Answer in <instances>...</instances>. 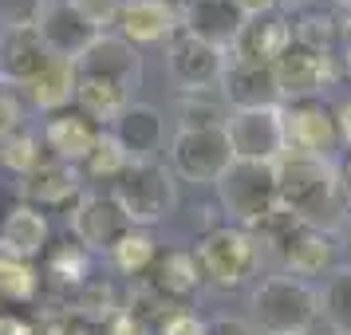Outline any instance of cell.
<instances>
[{
	"label": "cell",
	"instance_id": "obj_48",
	"mask_svg": "<svg viewBox=\"0 0 351 335\" xmlns=\"http://www.w3.org/2000/svg\"><path fill=\"white\" fill-rule=\"evenodd\" d=\"M339 60H343V71L351 75V36L343 40V55H339Z\"/></svg>",
	"mask_w": 351,
	"mask_h": 335
},
{
	"label": "cell",
	"instance_id": "obj_19",
	"mask_svg": "<svg viewBox=\"0 0 351 335\" xmlns=\"http://www.w3.org/2000/svg\"><path fill=\"white\" fill-rule=\"evenodd\" d=\"M288 48H292V20L285 12H265V16H253L241 24L237 40H233V48L225 51V55L272 67Z\"/></svg>",
	"mask_w": 351,
	"mask_h": 335
},
{
	"label": "cell",
	"instance_id": "obj_1",
	"mask_svg": "<svg viewBox=\"0 0 351 335\" xmlns=\"http://www.w3.org/2000/svg\"><path fill=\"white\" fill-rule=\"evenodd\" d=\"M276 201L296 213L304 225H316L335 233L339 221L348 217V206L339 197V182H335V166L328 158H300V154H285L276 162Z\"/></svg>",
	"mask_w": 351,
	"mask_h": 335
},
{
	"label": "cell",
	"instance_id": "obj_25",
	"mask_svg": "<svg viewBox=\"0 0 351 335\" xmlns=\"http://www.w3.org/2000/svg\"><path fill=\"white\" fill-rule=\"evenodd\" d=\"M75 87H80L75 60H60V55H51L48 67H44L24 91H28V99H32L36 111L60 114V111H67V107H75Z\"/></svg>",
	"mask_w": 351,
	"mask_h": 335
},
{
	"label": "cell",
	"instance_id": "obj_32",
	"mask_svg": "<svg viewBox=\"0 0 351 335\" xmlns=\"http://www.w3.org/2000/svg\"><path fill=\"white\" fill-rule=\"evenodd\" d=\"M127 166H130L127 150L111 138V130H103L99 142H95V150L80 162V174H83V182H107V186H114Z\"/></svg>",
	"mask_w": 351,
	"mask_h": 335
},
{
	"label": "cell",
	"instance_id": "obj_4",
	"mask_svg": "<svg viewBox=\"0 0 351 335\" xmlns=\"http://www.w3.org/2000/svg\"><path fill=\"white\" fill-rule=\"evenodd\" d=\"M111 197L134 229H150V225L166 221V217L174 213L178 177H174V170L158 158L130 162L127 170L119 174V182L111 186Z\"/></svg>",
	"mask_w": 351,
	"mask_h": 335
},
{
	"label": "cell",
	"instance_id": "obj_35",
	"mask_svg": "<svg viewBox=\"0 0 351 335\" xmlns=\"http://www.w3.org/2000/svg\"><path fill=\"white\" fill-rule=\"evenodd\" d=\"M225 119L229 111L206 95H186L178 103V130H217L225 127Z\"/></svg>",
	"mask_w": 351,
	"mask_h": 335
},
{
	"label": "cell",
	"instance_id": "obj_20",
	"mask_svg": "<svg viewBox=\"0 0 351 335\" xmlns=\"http://www.w3.org/2000/svg\"><path fill=\"white\" fill-rule=\"evenodd\" d=\"M99 134H103V127L99 123H91L83 111H75V107H67V111L60 114H48V123H44V150H51V158L56 162H67V166H80L91 150H95Z\"/></svg>",
	"mask_w": 351,
	"mask_h": 335
},
{
	"label": "cell",
	"instance_id": "obj_46",
	"mask_svg": "<svg viewBox=\"0 0 351 335\" xmlns=\"http://www.w3.org/2000/svg\"><path fill=\"white\" fill-rule=\"evenodd\" d=\"M332 237L339 240V245H343V253L351 256V217H343V221H339V229H335Z\"/></svg>",
	"mask_w": 351,
	"mask_h": 335
},
{
	"label": "cell",
	"instance_id": "obj_29",
	"mask_svg": "<svg viewBox=\"0 0 351 335\" xmlns=\"http://www.w3.org/2000/svg\"><path fill=\"white\" fill-rule=\"evenodd\" d=\"M130 103V95L123 87H114V83H103V79H80L75 87V111H83L91 123L107 130L123 114V107Z\"/></svg>",
	"mask_w": 351,
	"mask_h": 335
},
{
	"label": "cell",
	"instance_id": "obj_38",
	"mask_svg": "<svg viewBox=\"0 0 351 335\" xmlns=\"http://www.w3.org/2000/svg\"><path fill=\"white\" fill-rule=\"evenodd\" d=\"M154 335H206V319L193 316L190 308H174L154 323Z\"/></svg>",
	"mask_w": 351,
	"mask_h": 335
},
{
	"label": "cell",
	"instance_id": "obj_18",
	"mask_svg": "<svg viewBox=\"0 0 351 335\" xmlns=\"http://www.w3.org/2000/svg\"><path fill=\"white\" fill-rule=\"evenodd\" d=\"M107 130H111L114 142L127 150L130 162L158 158L162 142H166V119H162V111L150 107V103H134V99L123 107V114Z\"/></svg>",
	"mask_w": 351,
	"mask_h": 335
},
{
	"label": "cell",
	"instance_id": "obj_9",
	"mask_svg": "<svg viewBox=\"0 0 351 335\" xmlns=\"http://www.w3.org/2000/svg\"><path fill=\"white\" fill-rule=\"evenodd\" d=\"M276 75V91H280V107L285 103H304V99H319L335 83V55L332 51H312V48H292L272 64Z\"/></svg>",
	"mask_w": 351,
	"mask_h": 335
},
{
	"label": "cell",
	"instance_id": "obj_30",
	"mask_svg": "<svg viewBox=\"0 0 351 335\" xmlns=\"http://www.w3.org/2000/svg\"><path fill=\"white\" fill-rule=\"evenodd\" d=\"M71 312L75 316H87V319H99V323H107V319L114 316V312H123L127 303H123V296H119V284H114L111 276H87L75 292H71Z\"/></svg>",
	"mask_w": 351,
	"mask_h": 335
},
{
	"label": "cell",
	"instance_id": "obj_47",
	"mask_svg": "<svg viewBox=\"0 0 351 335\" xmlns=\"http://www.w3.org/2000/svg\"><path fill=\"white\" fill-rule=\"evenodd\" d=\"M332 16H335V24L348 28V36H351V0H339V12H332Z\"/></svg>",
	"mask_w": 351,
	"mask_h": 335
},
{
	"label": "cell",
	"instance_id": "obj_2",
	"mask_svg": "<svg viewBox=\"0 0 351 335\" xmlns=\"http://www.w3.org/2000/svg\"><path fill=\"white\" fill-rule=\"evenodd\" d=\"M319 319V292L300 276H265L249 296V323L261 335H308Z\"/></svg>",
	"mask_w": 351,
	"mask_h": 335
},
{
	"label": "cell",
	"instance_id": "obj_27",
	"mask_svg": "<svg viewBox=\"0 0 351 335\" xmlns=\"http://www.w3.org/2000/svg\"><path fill=\"white\" fill-rule=\"evenodd\" d=\"M40 272L32 260H12L4 256L0 260V312H20V308H32L40 296Z\"/></svg>",
	"mask_w": 351,
	"mask_h": 335
},
{
	"label": "cell",
	"instance_id": "obj_44",
	"mask_svg": "<svg viewBox=\"0 0 351 335\" xmlns=\"http://www.w3.org/2000/svg\"><path fill=\"white\" fill-rule=\"evenodd\" d=\"M241 8V16L253 20V16H265V12H276V0H233Z\"/></svg>",
	"mask_w": 351,
	"mask_h": 335
},
{
	"label": "cell",
	"instance_id": "obj_14",
	"mask_svg": "<svg viewBox=\"0 0 351 335\" xmlns=\"http://www.w3.org/2000/svg\"><path fill=\"white\" fill-rule=\"evenodd\" d=\"M182 32V16L166 0H123V12L114 20V36H123L130 48L170 44Z\"/></svg>",
	"mask_w": 351,
	"mask_h": 335
},
{
	"label": "cell",
	"instance_id": "obj_39",
	"mask_svg": "<svg viewBox=\"0 0 351 335\" xmlns=\"http://www.w3.org/2000/svg\"><path fill=\"white\" fill-rule=\"evenodd\" d=\"M103 335H154V323L143 319L138 312L123 308V312H114V316L103 323Z\"/></svg>",
	"mask_w": 351,
	"mask_h": 335
},
{
	"label": "cell",
	"instance_id": "obj_22",
	"mask_svg": "<svg viewBox=\"0 0 351 335\" xmlns=\"http://www.w3.org/2000/svg\"><path fill=\"white\" fill-rule=\"evenodd\" d=\"M241 24H245V16H241V8L233 0H193L182 12V32L202 40V44H213L221 51L233 48Z\"/></svg>",
	"mask_w": 351,
	"mask_h": 335
},
{
	"label": "cell",
	"instance_id": "obj_26",
	"mask_svg": "<svg viewBox=\"0 0 351 335\" xmlns=\"http://www.w3.org/2000/svg\"><path fill=\"white\" fill-rule=\"evenodd\" d=\"M91 276V253L83 249L80 240H60V245H48V253H44V276L40 280H48V284L64 288L67 296L75 292Z\"/></svg>",
	"mask_w": 351,
	"mask_h": 335
},
{
	"label": "cell",
	"instance_id": "obj_15",
	"mask_svg": "<svg viewBox=\"0 0 351 335\" xmlns=\"http://www.w3.org/2000/svg\"><path fill=\"white\" fill-rule=\"evenodd\" d=\"M83 193H87V182H83L80 166H67V162H56V158L36 166L32 174L24 177V186H20L24 206L40 209V213L44 209H71Z\"/></svg>",
	"mask_w": 351,
	"mask_h": 335
},
{
	"label": "cell",
	"instance_id": "obj_37",
	"mask_svg": "<svg viewBox=\"0 0 351 335\" xmlns=\"http://www.w3.org/2000/svg\"><path fill=\"white\" fill-rule=\"evenodd\" d=\"M95 32H114V20L123 12V0H67Z\"/></svg>",
	"mask_w": 351,
	"mask_h": 335
},
{
	"label": "cell",
	"instance_id": "obj_45",
	"mask_svg": "<svg viewBox=\"0 0 351 335\" xmlns=\"http://www.w3.org/2000/svg\"><path fill=\"white\" fill-rule=\"evenodd\" d=\"M316 0H276V12H285V16H292V12H308Z\"/></svg>",
	"mask_w": 351,
	"mask_h": 335
},
{
	"label": "cell",
	"instance_id": "obj_24",
	"mask_svg": "<svg viewBox=\"0 0 351 335\" xmlns=\"http://www.w3.org/2000/svg\"><path fill=\"white\" fill-rule=\"evenodd\" d=\"M40 36H44V44H48L51 55H60V60H75L91 40H95V28L87 24V20L67 4V0H60V4H48V12L40 16Z\"/></svg>",
	"mask_w": 351,
	"mask_h": 335
},
{
	"label": "cell",
	"instance_id": "obj_23",
	"mask_svg": "<svg viewBox=\"0 0 351 335\" xmlns=\"http://www.w3.org/2000/svg\"><path fill=\"white\" fill-rule=\"evenodd\" d=\"M51 245L48 217L32 206H16L0 217V253L12 260H40Z\"/></svg>",
	"mask_w": 351,
	"mask_h": 335
},
{
	"label": "cell",
	"instance_id": "obj_40",
	"mask_svg": "<svg viewBox=\"0 0 351 335\" xmlns=\"http://www.w3.org/2000/svg\"><path fill=\"white\" fill-rule=\"evenodd\" d=\"M24 127V103L12 87H0V138Z\"/></svg>",
	"mask_w": 351,
	"mask_h": 335
},
{
	"label": "cell",
	"instance_id": "obj_3",
	"mask_svg": "<svg viewBox=\"0 0 351 335\" xmlns=\"http://www.w3.org/2000/svg\"><path fill=\"white\" fill-rule=\"evenodd\" d=\"M190 253L197 260L202 284L217 288V292H233V288H245L256 276L265 249L241 225H213V229H206L197 237V245Z\"/></svg>",
	"mask_w": 351,
	"mask_h": 335
},
{
	"label": "cell",
	"instance_id": "obj_43",
	"mask_svg": "<svg viewBox=\"0 0 351 335\" xmlns=\"http://www.w3.org/2000/svg\"><path fill=\"white\" fill-rule=\"evenodd\" d=\"M332 119H335V130H339V146H343V150H351V99L335 103Z\"/></svg>",
	"mask_w": 351,
	"mask_h": 335
},
{
	"label": "cell",
	"instance_id": "obj_42",
	"mask_svg": "<svg viewBox=\"0 0 351 335\" xmlns=\"http://www.w3.org/2000/svg\"><path fill=\"white\" fill-rule=\"evenodd\" d=\"M332 166H335V182H339V197H343V206L351 213V150H343Z\"/></svg>",
	"mask_w": 351,
	"mask_h": 335
},
{
	"label": "cell",
	"instance_id": "obj_5",
	"mask_svg": "<svg viewBox=\"0 0 351 335\" xmlns=\"http://www.w3.org/2000/svg\"><path fill=\"white\" fill-rule=\"evenodd\" d=\"M213 190H217V201L229 213V221L241 225V229H253L276 206V162L233 158Z\"/></svg>",
	"mask_w": 351,
	"mask_h": 335
},
{
	"label": "cell",
	"instance_id": "obj_11",
	"mask_svg": "<svg viewBox=\"0 0 351 335\" xmlns=\"http://www.w3.org/2000/svg\"><path fill=\"white\" fill-rule=\"evenodd\" d=\"M166 71L182 95H206L209 87L221 83L225 71V51L213 48V44H202L193 36L178 32L170 44H166Z\"/></svg>",
	"mask_w": 351,
	"mask_h": 335
},
{
	"label": "cell",
	"instance_id": "obj_33",
	"mask_svg": "<svg viewBox=\"0 0 351 335\" xmlns=\"http://www.w3.org/2000/svg\"><path fill=\"white\" fill-rule=\"evenodd\" d=\"M44 142L36 138L32 130H12V134H4L0 138V166H8L12 174L20 177H28L36 170V166H44Z\"/></svg>",
	"mask_w": 351,
	"mask_h": 335
},
{
	"label": "cell",
	"instance_id": "obj_10",
	"mask_svg": "<svg viewBox=\"0 0 351 335\" xmlns=\"http://www.w3.org/2000/svg\"><path fill=\"white\" fill-rule=\"evenodd\" d=\"M75 71H80V79H103L123 87L127 95H134V87L143 79V55H138V48H130L123 36L99 32L75 55Z\"/></svg>",
	"mask_w": 351,
	"mask_h": 335
},
{
	"label": "cell",
	"instance_id": "obj_36",
	"mask_svg": "<svg viewBox=\"0 0 351 335\" xmlns=\"http://www.w3.org/2000/svg\"><path fill=\"white\" fill-rule=\"evenodd\" d=\"M51 0H0V28L12 32V28H36L40 16L48 12Z\"/></svg>",
	"mask_w": 351,
	"mask_h": 335
},
{
	"label": "cell",
	"instance_id": "obj_28",
	"mask_svg": "<svg viewBox=\"0 0 351 335\" xmlns=\"http://www.w3.org/2000/svg\"><path fill=\"white\" fill-rule=\"evenodd\" d=\"M154 256H158V240L150 237L146 229H127V233L111 245L107 260H111V269L119 272V276H127V280H143L146 269L154 264Z\"/></svg>",
	"mask_w": 351,
	"mask_h": 335
},
{
	"label": "cell",
	"instance_id": "obj_51",
	"mask_svg": "<svg viewBox=\"0 0 351 335\" xmlns=\"http://www.w3.org/2000/svg\"><path fill=\"white\" fill-rule=\"evenodd\" d=\"M308 335H312V332H308Z\"/></svg>",
	"mask_w": 351,
	"mask_h": 335
},
{
	"label": "cell",
	"instance_id": "obj_31",
	"mask_svg": "<svg viewBox=\"0 0 351 335\" xmlns=\"http://www.w3.org/2000/svg\"><path fill=\"white\" fill-rule=\"evenodd\" d=\"M319 316H324V327L351 335V264L332 269L328 284L319 292Z\"/></svg>",
	"mask_w": 351,
	"mask_h": 335
},
{
	"label": "cell",
	"instance_id": "obj_41",
	"mask_svg": "<svg viewBox=\"0 0 351 335\" xmlns=\"http://www.w3.org/2000/svg\"><path fill=\"white\" fill-rule=\"evenodd\" d=\"M206 335H261L249 323V319H237V316H213L206 319Z\"/></svg>",
	"mask_w": 351,
	"mask_h": 335
},
{
	"label": "cell",
	"instance_id": "obj_21",
	"mask_svg": "<svg viewBox=\"0 0 351 335\" xmlns=\"http://www.w3.org/2000/svg\"><path fill=\"white\" fill-rule=\"evenodd\" d=\"M48 60L51 51L40 28H12L0 36V79L8 87H28L48 67Z\"/></svg>",
	"mask_w": 351,
	"mask_h": 335
},
{
	"label": "cell",
	"instance_id": "obj_17",
	"mask_svg": "<svg viewBox=\"0 0 351 335\" xmlns=\"http://www.w3.org/2000/svg\"><path fill=\"white\" fill-rule=\"evenodd\" d=\"M272 253L280 260L285 276H319L324 269H332L335 260V237L328 229H316V225H296L288 237H280L272 245Z\"/></svg>",
	"mask_w": 351,
	"mask_h": 335
},
{
	"label": "cell",
	"instance_id": "obj_7",
	"mask_svg": "<svg viewBox=\"0 0 351 335\" xmlns=\"http://www.w3.org/2000/svg\"><path fill=\"white\" fill-rule=\"evenodd\" d=\"M225 138H229L233 158L241 162H280L285 158V119H280V107L229 111Z\"/></svg>",
	"mask_w": 351,
	"mask_h": 335
},
{
	"label": "cell",
	"instance_id": "obj_8",
	"mask_svg": "<svg viewBox=\"0 0 351 335\" xmlns=\"http://www.w3.org/2000/svg\"><path fill=\"white\" fill-rule=\"evenodd\" d=\"M280 119H285V154L332 162V150H339V130H335L332 107H324L319 99L285 103Z\"/></svg>",
	"mask_w": 351,
	"mask_h": 335
},
{
	"label": "cell",
	"instance_id": "obj_6",
	"mask_svg": "<svg viewBox=\"0 0 351 335\" xmlns=\"http://www.w3.org/2000/svg\"><path fill=\"white\" fill-rule=\"evenodd\" d=\"M233 150L225 138V127L217 130H178L170 142V170L190 186H217V177L229 170Z\"/></svg>",
	"mask_w": 351,
	"mask_h": 335
},
{
	"label": "cell",
	"instance_id": "obj_12",
	"mask_svg": "<svg viewBox=\"0 0 351 335\" xmlns=\"http://www.w3.org/2000/svg\"><path fill=\"white\" fill-rule=\"evenodd\" d=\"M67 229L71 240H80L87 253H111V245L134 225L123 217L111 193H83L67 213Z\"/></svg>",
	"mask_w": 351,
	"mask_h": 335
},
{
	"label": "cell",
	"instance_id": "obj_50",
	"mask_svg": "<svg viewBox=\"0 0 351 335\" xmlns=\"http://www.w3.org/2000/svg\"><path fill=\"white\" fill-rule=\"evenodd\" d=\"M0 260H4V253H0Z\"/></svg>",
	"mask_w": 351,
	"mask_h": 335
},
{
	"label": "cell",
	"instance_id": "obj_49",
	"mask_svg": "<svg viewBox=\"0 0 351 335\" xmlns=\"http://www.w3.org/2000/svg\"><path fill=\"white\" fill-rule=\"evenodd\" d=\"M316 335H343V332H332V327H324V332H316Z\"/></svg>",
	"mask_w": 351,
	"mask_h": 335
},
{
	"label": "cell",
	"instance_id": "obj_34",
	"mask_svg": "<svg viewBox=\"0 0 351 335\" xmlns=\"http://www.w3.org/2000/svg\"><path fill=\"white\" fill-rule=\"evenodd\" d=\"M335 36H339V24H335L332 12H300V20L292 24V44L300 48H312V51H332Z\"/></svg>",
	"mask_w": 351,
	"mask_h": 335
},
{
	"label": "cell",
	"instance_id": "obj_16",
	"mask_svg": "<svg viewBox=\"0 0 351 335\" xmlns=\"http://www.w3.org/2000/svg\"><path fill=\"white\" fill-rule=\"evenodd\" d=\"M221 95L229 111H253V107H280V91H276V75L269 64H249V60H233L225 55L221 71Z\"/></svg>",
	"mask_w": 351,
	"mask_h": 335
},
{
	"label": "cell",
	"instance_id": "obj_13",
	"mask_svg": "<svg viewBox=\"0 0 351 335\" xmlns=\"http://www.w3.org/2000/svg\"><path fill=\"white\" fill-rule=\"evenodd\" d=\"M150 300H158L162 308H190L193 292L202 288V272H197V260H193L190 249H166L154 256V264L146 269V276L138 280Z\"/></svg>",
	"mask_w": 351,
	"mask_h": 335
}]
</instances>
